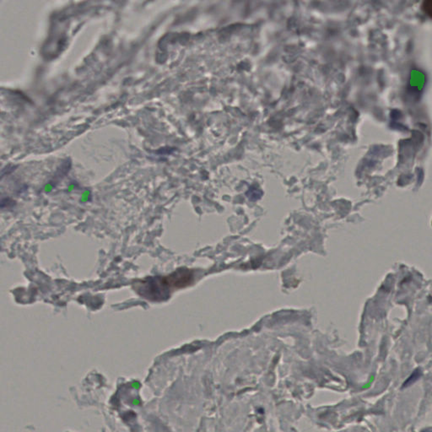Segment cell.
Masks as SVG:
<instances>
[{"label":"cell","mask_w":432,"mask_h":432,"mask_svg":"<svg viewBox=\"0 0 432 432\" xmlns=\"http://www.w3.org/2000/svg\"><path fill=\"white\" fill-rule=\"evenodd\" d=\"M172 287L169 278L149 279L147 281L140 282L138 285V292L144 297L149 300H160L168 296V287Z\"/></svg>","instance_id":"1"}]
</instances>
